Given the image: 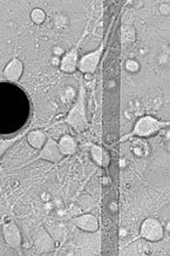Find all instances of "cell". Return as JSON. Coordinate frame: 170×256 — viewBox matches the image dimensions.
Here are the masks:
<instances>
[{
  "mask_svg": "<svg viewBox=\"0 0 170 256\" xmlns=\"http://www.w3.org/2000/svg\"><path fill=\"white\" fill-rule=\"evenodd\" d=\"M23 73V64L22 61L18 59H13L10 64L7 65L4 71V76L6 79L11 80V81H16L20 78Z\"/></svg>",
  "mask_w": 170,
  "mask_h": 256,
  "instance_id": "cell-9",
  "label": "cell"
},
{
  "mask_svg": "<svg viewBox=\"0 0 170 256\" xmlns=\"http://www.w3.org/2000/svg\"><path fill=\"white\" fill-rule=\"evenodd\" d=\"M54 52H55V53H56V52H59L58 54H61V53H62V50H61V49H55V50H54Z\"/></svg>",
  "mask_w": 170,
  "mask_h": 256,
  "instance_id": "cell-19",
  "label": "cell"
},
{
  "mask_svg": "<svg viewBox=\"0 0 170 256\" xmlns=\"http://www.w3.org/2000/svg\"><path fill=\"white\" fill-rule=\"evenodd\" d=\"M160 13H162L163 16H168L169 14V6L168 5H162L160 7Z\"/></svg>",
  "mask_w": 170,
  "mask_h": 256,
  "instance_id": "cell-18",
  "label": "cell"
},
{
  "mask_svg": "<svg viewBox=\"0 0 170 256\" xmlns=\"http://www.w3.org/2000/svg\"><path fill=\"white\" fill-rule=\"evenodd\" d=\"M101 52H102V49H99L95 52L91 53V54L83 56L81 61L79 62L80 71L83 73H93L97 70V64H99Z\"/></svg>",
  "mask_w": 170,
  "mask_h": 256,
  "instance_id": "cell-4",
  "label": "cell"
},
{
  "mask_svg": "<svg viewBox=\"0 0 170 256\" xmlns=\"http://www.w3.org/2000/svg\"><path fill=\"white\" fill-rule=\"evenodd\" d=\"M83 92H81L80 99L77 103L72 109L67 118V123L76 129L81 130L86 127V115H85V103H83Z\"/></svg>",
  "mask_w": 170,
  "mask_h": 256,
  "instance_id": "cell-1",
  "label": "cell"
},
{
  "mask_svg": "<svg viewBox=\"0 0 170 256\" xmlns=\"http://www.w3.org/2000/svg\"><path fill=\"white\" fill-rule=\"evenodd\" d=\"M16 141H17V138L12 140H0V156H1L2 154H4L5 152L7 151Z\"/></svg>",
  "mask_w": 170,
  "mask_h": 256,
  "instance_id": "cell-15",
  "label": "cell"
},
{
  "mask_svg": "<svg viewBox=\"0 0 170 256\" xmlns=\"http://www.w3.org/2000/svg\"><path fill=\"white\" fill-rule=\"evenodd\" d=\"M35 248L41 253L50 252L54 249V242H53L49 235L44 229H40L38 231L37 237H35Z\"/></svg>",
  "mask_w": 170,
  "mask_h": 256,
  "instance_id": "cell-7",
  "label": "cell"
},
{
  "mask_svg": "<svg viewBox=\"0 0 170 256\" xmlns=\"http://www.w3.org/2000/svg\"><path fill=\"white\" fill-rule=\"evenodd\" d=\"M126 67H127V70L129 71V72H136V71L139 70V65H137V62L133 61V60L127 61Z\"/></svg>",
  "mask_w": 170,
  "mask_h": 256,
  "instance_id": "cell-17",
  "label": "cell"
},
{
  "mask_svg": "<svg viewBox=\"0 0 170 256\" xmlns=\"http://www.w3.org/2000/svg\"><path fill=\"white\" fill-rule=\"evenodd\" d=\"M40 157L52 162L59 161L62 157V153L60 152V148H59V145L55 141H53L52 139L47 140L44 150L40 153Z\"/></svg>",
  "mask_w": 170,
  "mask_h": 256,
  "instance_id": "cell-6",
  "label": "cell"
},
{
  "mask_svg": "<svg viewBox=\"0 0 170 256\" xmlns=\"http://www.w3.org/2000/svg\"><path fill=\"white\" fill-rule=\"evenodd\" d=\"M59 148H60V152L62 154H66V155H70V154L75 153L76 151V144L74 141L73 138L71 136H64L60 140V144H59Z\"/></svg>",
  "mask_w": 170,
  "mask_h": 256,
  "instance_id": "cell-11",
  "label": "cell"
},
{
  "mask_svg": "<svg viewBox=\"0 0 170 256\" xmlns=\"http://www.w3.org/2000/svg\"><path fill=\"white\" fill-rule=\"evenodd\" d=\"M141 236L148 241H159L163 236V228L159 221L148 219L141 227Z\"/></svg>",
  "mask_w": 170,
  "mask_h": 256,
  "instance_id": "cell-3",
  "label": "cell"
},
{
  "mask_svg": "<svg viewBox=\"0 0 170 256\" xmlns=\"http://www.w3.org/2000/svg\"><path fill=\"white\" fill-rule=\"evenodd\" d=\"M75 225L80 229L86 231H95L99 228V223H97V217L89 215V214H86V215H82L75 219Z\"/></svg>",
  "mask_w": 170,
  "mask_h": 256,
  "instance_id": "cell-8",
  "label": "cell"
},
{
  "mask_svg": "<svg viewBox=\"0 0 170 256\" xmlns=\"http://www.w3.org/2000/svg\"><path fill=\"white\" fill-rule=\"evenodd\" d=\"M76 62H77V54L75 51H72L71 53H68L67 55L64 56L61 61V70L64 72L71 73L73 72L76 68Z\"/></svg>",
  "mask_w": 170,
  "mask_h": 256,
  "instance_id": "cell-10",
  "label": "cell"
},
{
  "mask_svg": "<svg viewBox=\"0 0 170 256\" xmlns=\"http://www.w3.org/2000/svg\"><path fill=\"white\" fill-rule=\"evenodd\" d=\"M121 38L123 40V43H132V41L135 40V29L132 26H123L121 29Z\"/></svg>",
  "mask_w": 170,
  "mask_h": 256,
  "instance_id": "cell-13",
  "label": "cell"
},
{
  "mask_svg": "<svg viewBox=\"0 0 170 256\" xmlns=\"http://www.w3.org/2000/svg\"><path fill=\"white\" fill-rule=\"evenodd\" d=\"M28 142L33 146L34 148H41L43 146L46 144L47 139H46V135L43 132H40V130H34V132H31L28 134Z\"/></svg>",
  "mask_w": 170,
  "mask_h": 256,
  "instance_id": "cell-12",
  "label": "cell"
},
{
  "mask_svg": "<svg viewBox=\"0 0 170 256\" xmlns=\"http://www.w3.org/2000/svg\"><path fill=\"white\" fill-rule=\"evenodd\" d=\"M31 17H32V20H33L35 24H38V25L39 24H43L45 20V13L41 10H39V8L32 12Z\"/></svg>",
  "mask_w": 170,
  "mask_h": 256,
  "instance_id": "cell-16",
  "label": "cell"
},
{
  "mask_svg": "<svg viewBox=\"0 0 170 256\" xmlns=\"http://www.w3.org/2000/svg\"><path fill=\"white\" fill-rule=\"evenodd\" d=\"M166 125L167 124L157 121L156 119L149 118V117L143 118L136 124V126L134 128L132 134L133 135H139V136H148L150 135V134L156 132V130H159L160 128L166 126Z\"/></svg>",
  "mask_w": 170,
  "mask_h": 256,
  "instance_id": "cell-2",
  "label": "cell"
},
{
  "mask_svg": "<svg viewBox=\"0 0 170 256\" xmlns=\"http://www.w3.org/2000/svg\"><path fill=\"white\" fill-rule=\"evenodd\" d=\"M92 156H93V160L97 163V165L103 166L104 153H103V151L101 150L100 147L95 146V147L92 148Z\"/></svg>",
  "mask_w": 170,
  "mask_h": 256,
  "instance_id": "cell-14",
  "label": "cell"
},
{
  "mask_svg": "<svg viewBox=\"0 0 170 256\" xmlns=\"http://www.w3.org/2000/svg\"><path fill=\"white\" fill-rule=\"evenodd\" d=\"M4 237L6 242H7L12 248L19 249L20 242H22V236H20L19 228L17 227L16 223L10 222L4 226Z\"/></svg>",
  "mask_w": 170,
  "mask_h": 256,
  "instance_id": "cell-5",
  "label": "cell"
}]
</instances>
